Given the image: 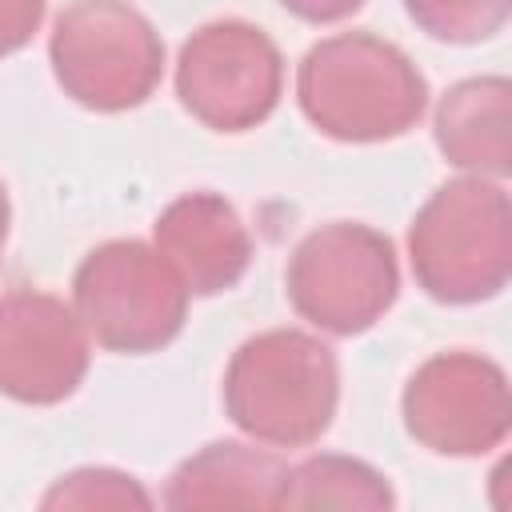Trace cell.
Returning a JSON list of instances; mask_svg holds the SVG:
<instances>
[{
  "mask_svg": "<svg viewBox=\"0 0 512 512\" xmlns=\"http://www.w3.org/2000/svg\"><path fill=\"white\" fill-rule=\"evenodd\" d=\"M296 104L328 140L384 144L424 120L428 80L400 44L376 32H336L296 64Z\"/></svg>",
  "mask_w": 512,
  "mask_h": 512,
  "instance_id": "1",
  "label": "cell"
},
{
  "mask_svg": "<svg viewBox=\"0 0 512 512\" xmlns=\"http://www.w3.org/2000/svg\"><path fill=\"white\" fill-rule=\"evenodd\" d=\"M220 400L248 440L264 448H308L336 420L340 360L308 328H264L232 352Z\"/></svg>",
  "mask_w": 512,
  "mask_h": 512,
  "instance_id": "2",
  "label": "cell"
},
{
  "mask_svg": "<svg viewBox=\"0 0 512 512\" xmlns=\"http://www.w3.org/2000/svg\"><path fill=\"white\" fill-rule=\"evenodd\" d=\"M416 288L436 304H484L512 280V200L504 180H444L408 224Z\"/></svg>",
  "mask_w": 512,
  "mask_h": 512,
  "instance_id": "3",
  "label": "cell"
},
{
  "mask_svg": "<svg viewBox=\"0 0 512 512\" xmlns=\"http://www.w3.org/2000/svg\"><path fill=\"white\" fill-rule=\"evenodd\" d=\"M60 92L88 112H132L164 80V40L128 0H72L48 32Z\"/></svg>",
  "mask_w": 512,
  "mask_h": 512,
  "instance_id": "4",
  "label": "cell"
},
{
  "mask_svg": "<svg viewBox=\"0 0 512 512\" xmlns=\"http://www.w3.org/2000/svg\"><path fill=\"white\" fill-rule=\"evenodd\" d=\"M284 296L316 332L360 336L380 324L400 296L396 244L360 220L320 224L292 248Z\"/></svg>",
  "mask_w": 512,
  "mask_h": 512,
  "instance_id": "5",
  "label": "cell"
},
{
  "mask_svg": "<svg viewBox=\"0 0 512 512\" xmlns=\"http://www.w3.org/2000/svg\"><path fill=\"white\" fill-rule=\"evenodd\" d=\"M188 288L144 240L96 244L72 272V308L104 352L148 356L168 348L188 320Z\"/></svg>",
  "mask_w": 512,
  "mask_h": 512,
  "instance_id": "6",
  "label": "cell"
},
{
  "mask_svg": "<svg viewBox=\"0 0 512 512\" xmlns=\"http://www.w3.org/2000/svg\"><path fill=\"white\" fill-rule=\"evenodd\" d=\"M180 108L220 136L260 128L284 96V56L276 40L248 20L200 24L176 56Z\"/></svg>",
  "mask_w": 512,
  "mask_h": 512,
  "instance_id": "7",
  "label": "cell"
},
{
  "mask_svg": "<svg viewBox=\"0 0 512 512\" xmlns=\"http://www.w3.org/2000/svg\"><path fill=\"white\" fill-rule=\"evenodd\" d=\"M404 432L432 456H488L512 432L508 376L492 356L452 348L428 356L400 392Z\"/></svg>",
  "mask_w": 512,
  "mask_h": 512,
  "instance_id": "8",
  "label": "cell"
},
{
  "mask_svg": "<svg viewBox=\"0 0 512 512\" xmlns=\"http://www.w3.org/2000/svg\"><path fill=\"white\" fill-rule=\"evenodd\" d=\"M92 336L72 300L44 288L0 296V396L32 408L64 404L88 376Z\"/></svg>",
  "mask_w": 512,
  "mask_h": 512,
  "instance_id": "9",
  "label": "cell"
},
{
  "mask_svg": "<svg viewBox=\"0 0 512 512\" xmlns=\"http://www.w3.org/2000/svg\"><path fill=\"white\" fill-rule=\"evenodd\" d=\"M152 248L168 260L188 296L236 288L252 264V236L220 192H184L152 224Z\"/></svg>",
  "mask_w": 512,
  "mask_h": 512,
  "instance_id": "10",
  "label": "cell"
},
{
  "mask_svg": "<svg viewBox=\"0 0 512 512\" xmlns=\"http://www.w3.org/2000/svg\"><path fill=\"white\" fill-rule=\"evenodd\" d=\"M288 464L256 440H212L168 476L164 508H280Z\"/></svg>",
  "mask_w": 512,
  "mask_h": 512,
  "instance_id": "11",
  "label": "cell"
},
{
  "mask_svg": "<svg viewBox=\"0 0 512 512\" xmlns=\"http://www.w3.org/2000/svg\"><path fill=\"white\" fill-rule=\"evenodd\" d=\"M432 140L452 168L468 176L508 180L512 172V80L468 76L452 84L436 104Z\"/></svg>",
  "mask_w": 512,
  "mask_h": 512,
  "instance_id": "12",
  "label": "cell"
},
{
  "mask_svg": "<svg viewBox=\"0 0 512 512\" xmlns=\"http://www.w3.org/2000/svg\"><path fill=\"white\" fill-rule=\"evenodd\" d=\"M280 508H364V512H388L396 508V492L380 468L368 460L344 456V452H320L304 456L300 464H288Z\"/></svg>",
  "mask_w": 512,
  "mask_h": 512,
  "instance_id": "13",
  "label": "cell"
},
{
  "mask_svg": "<svg viewBox=\"0 0 512 512\" xmlns=\"http://www.w3.org/2000/svg\"><path fill=\"white\" fill-rule=\"evenodd\" d=\"M408 20L436 44H484L504 32L512 0H400Z\"/></svg>",
  "mask_w": 512,
  "mask_h": 512,
  "instance_id": "14",
  "label": "cell"
},
{
  "mask_svg": "<svg viewBox=\"0 0 512 512\" xmlns=\"http://www.w3.org/2000/svg\"><path fill=\"white\" fill-rule=\"evenodd\" d=\"M152 492L132 476V472H120V468H76V472H64L60 480H52V488L40 496V508L48 512H60V508H152Z\"/></svg>",
  "mask_w": 512,
  "mask_h": 512,
  "instance_id": "15",
  "label": "cell"
},
{
  "mask_svg": "<svg viewBox=\"0 0 512 512\" xmlns=\"http://www.w3.org/2000/svg\"><path fill=\"white\" fill-rule=\"evenodd\" d=\"M48 12V0H0V60L32 44Z\"/></svg>",
  "mask_w": 512,
  "mask_h": 512,
  "instance_id": "16",
  "label": "cell"
},
{
  "mask_svg": "<svg viewBox=\"0 0 512 512\" xmlns=\"http://www.w3.org/2000/svg\"><path fill=\"white\" fill-rule=\"evenodd\" d=\"M280 8L304 24H340L352 12H360L364 0H280Z\"/></svg>",
  "mask_w": 512,
  "mask_h": 512,
  "instance_id": "17",
  "label": "cell"
},
{
  "mask_svg": "<svg viewBox=\"0 0 512 512\" xmlns=\"http://www.w3.org/2000/svg\"><path fill=\"white\" fill-rule=\"evenodd\" d=\"M8 232H12V204H8V188H4V180H0V256H4Z\"/></svg>",
  "mask_w": 512,
  "mask_h": 512,
  "instance_id": "18",
  "label": "cell"
}]
</instances>
